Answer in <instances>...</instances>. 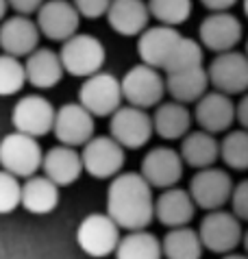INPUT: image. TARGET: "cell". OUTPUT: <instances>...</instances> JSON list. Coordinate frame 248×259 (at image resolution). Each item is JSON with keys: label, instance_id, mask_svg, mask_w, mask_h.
Returning a JSON list of instances; mask_svg holds the SVG:
<instances>
[{"label": "cell", "instance_id": "1", "mask_svg": "<svg viewBox=\"0 0 248 259\" xmlns=\"http://www.w3.org/2000/svg\"><path fill=\"white\" fill-rule=\"evenodd\" d=\"M152 188L140 172H118L107 188V215L124 231L146 229L155 220Z\"/></svg>", "mask_w": 248, "mask_h": 259}, {"label": "cell", "instance_id": "2", "mask_svg": "<svg viewBox=\"0 0 248 259\" xmlns=\"http://www.w3.org/2000/svg\"><path fill=\"white\" fill-rule=\"evenodd\" d=\"M57 55H59L65 74L78 78H85L94 74V72L103 70L107 59V50L103 41L90 33H78V31L61 41V48Z\"/></svg>", "mask_w": 248, "mask_h": 259}, {"label": "cell", "instance_id": "3", "mask_svg": "<svg viewBox=\"0 0 248 259\" xmlns=\"http://www.w3.org/2000/svg\"><path fill=\"white\" fill-rule=\"evenodd\" d=\"M44 150L37 138L26 133L13 131L0 140V165L9 175L18 179H26L39 172Z\"/></svg>", "mask_w": 248, "mask_h": 259}, {"label": "cell", "instance_id": "4", "mask_svg": "<svg viewBox=\"0 0 248 259\" xmlns=\"http://www.w3.org/2000/svg\"><path fill=\"white\" fill-rule=\"evenodd\" d=\"M120 90H122V100H127V105L140 107V109H150L157 103H161L166 96L163 74L161 70L152 66L137 63L120 78Z\"/></svg>", "mask_w": 248, "mask_h": 259}, {"label": "cell", "instance_id": "5", "mask_svg": "<svg viewBox=\"0 0 248 259\" xmlns=\"http://www.w3.org/2000/svg\"><path fill=\"white\" fill-rule=\"evenodd\" d=\"M78 103L94 118H109L122 105L120 78L103 70L85 76L81 90H78Z\"/></svg>", "mask_w": 248, "mask_h": 259}, {"label": "cell", "instance_id": "6", "mask_svg": "<svg viewBox=\"0 0 248 259\" xmlns=\"http://www.w3.org/2000/svg\"><path fill=\"white\" fill-rule=\"evenodd\" d=\"M196 233H198L200 244L205 250L224 255L239 246L244 231H242V220L235 218L231 211L214 209V211H207V215L200 220Z\"/></svg>", "mask_w": 248, "mask_h": 259}, {"label": "cell", "instance_id": "7", "mask_svg": "<svg viewBox=\"0 0 248 259\" xmlns=\"http://www.w3.org/2000/svg\"><path fill=\"white\" fill-rule=\"evenodd\" d=\"M109 135L124 150H137L152 138V120L146 109L133 105H120L109 116Z\"/></svg>", "mask_w": 248, "mask_h": 259}, {"label": "cell", "instance_id": "8", "mask_svg": "<svg viewBox=\"0 0 248 259\" xmlns=\"http://www.w3.org/2000/svg\"><path fill=\"white\" fill-rule=\"evenodd\" d=\"M122 229L107 213H87L76 227V244L85 255L103 259L113 255Z\"/></svg>", "mask_w": 248, "mask_h": 259}, {"label": "cell", "instance_id": "9", "mask_svg": "<svg viewBox=\"0 0 248 259\" xmlns=\"http://www.w3.org/2000/svg\"><path fill=\"white\" fill-rule=\"evenodd\" d=\"M205 70L209 85L216 92L235 96V94H244L248 88V59L244 57V53H239L235 48L216 53V57Z\"/></svg>", "mask_w": 248, "mask_h": 259}, {"label": "cell", "instance_id": "10", "mask_svg": "<svg viewBox=\"0 0 248 259\" xmlns=\"http://www.w3.org/2000/svg\"><path fill=\"white\" fill-rule=\"evenodd\" d=\"M233 188V179L224 168L207 165V168L196 170V175L189 181V196L194 205L202 211L222 209L229 203V194Z\"/></svg>", "mask_w": 248, "mask_h": 259}, {"label": "cell", "instance_id": "11", "mask_svg": "<svg viewBox=\"0 0 248 259\" xmlns=\"http://www.w3.org/2000/svg\"><path fill=\"white\" fill-rule=\"evenodd\" d=\"M83 172L94 179H111L122 172L124 148L111 135H92L81 148Z\"/></svg>", "mask_w": 248, "mask_h": 259}, {"label": "cell", "instance_id": "12", "mask_svg": "<svg viewBox=\"0 0 248 259\" xmlns=\"http://www.w3.org/2000/svg\"><path fill=\"white\" fill-rule=\"evenodd\" d=\"M94 131H96L94 116L81 103H65L59 109H55L50 133H55L57 142L63 146H83L94 135Z\"/></svg>", "mask_w": 248, "mask_h": 259}, {"label": "cell", "instance_id": "13", "mask_svg": "<svg viewBox=\"0 0 248 259\" xmlns=\"http://www.w3.org/2000/svg\"><path fill=\"white\" fill-rule=\"evenodd\" d=\"M55 107L48 98L39 94L22 96L11 109V124L13 131L26 133L31 138H44L53 128Z\"/></svg>", "mask_w": 248, "mask_h": 259}, {"label": "cell", "instance_id": "14", "mask_svg": "<svg viewBox=\"0 0 248 259\" xmlns=\"http://www.w3.org/2000/svg\"><path fill=\"white\" fill-rule=\"evenodd\" d=\"M35 24L50 41H63L74 35L81 24V16L70 0H44L39 9L35 11Z\"/></svg>", "mask_w": 248, "mask_h": 259}, {"label": "cell", "instance_id": "15", "mask_svg": "<svg viewBox=\"0 0 248 259\" xmlns=\"http://www.w3.org/2000/svg\"><path fill=\"white\" fill-rule=\"evenodd\" d=\"M183 168H185V163L181 159L179 150H174L170 146H155L144 155L140 175L144 177V181L150 188L166 190L181 181Z\"/></svg>", "mask_w": 248, "mask_h": 259}, {"label": "cell", "instance_id": "16", "mask_svg": "<svg viewBox=\"0 0 248 259\" xmlns=\"http://www.w3.org/2000/svg\"><path fill=\"white\" fill-rule=\"evenodd\" d=\"M242 22L231 11H209L198 26V44L211 53H224L242 41Z\"/></svg>", "mask_w": 248, "mask_h": 259}, {"label": "cell", "instance_id": "17", "mask_svg": "<svg viewBox=\"0 0 248 259\" xmlns=\"http://www.w3.org/2000/svg\"><path fill=\"white\" fill-rule=\"evenodd\" d=\"M192 120H196V124L207 133H224L235 122V103L231 100V96L222 94V92L207 90L196 100Z\"/></svg>", "mask_w": 248, "mask_h": 259}, {"label": "cell", "instance_id": "18", "mask_svg": "<svg viewBox=\"0 0 248 259\" xmlns=\"http://www.w3.org/2000/svg\"><path fill=\"white\" fill-rule=\"evenodd\" d=\"M39 46V28L31 16L16 13L0 20V50L11 57H26Z\"/></svg>", "mask_w": 248, "mask_h": 259}, {"label": "cell", "instance_id": "19", "mask_svg": "<svg viewBox=\"0 0 248 259\" xmlns=\"http://www.w3.org/2000/svg\"><path fill=\"white\" fill-rule=\"evenodd\" d=\"M42 172L44 177L50 179L57 188H68V185L76 183L83 175V163L81 155L72 146H53L50 150L42 155Z\"/></svg>", "mask_w": 248, "mask_h": 259}, {"label": "cell", "instance_id": "20", "mask_svg": "<svg viewBox=\"0 0 248 259\" xmlns=\"http://www.w3.org/2000/svg\"><path fill=\"white\" fill-rule=\"evenodd\" d=\"M179 37L181 33L177 31V26H166V24L146 26L137 35V55H140L142 63L161 70Z\"/></svg>", "mask_w": 248, "mask_h": 259}, {"label": "cell", "instance_id": "21", "mask_svg": "<svg viewBox=\"0 0 248 259\" xmlns=\"http://www.w3.org/2000/svg\"><path fill=\"white\" fill-rule=\"evenodd\" d=\"M105 18L113 33L122 37H137L148 26L150 13L146 0H111L105 11Z\"/></svg>", "mask_w": 248, "mask_h": 259}, {"label": "cell", "instance_id": "22", "mask_svg": "<svg viewBox=\"0 0 248 259\" xmlns=\"http://www.w3.org/2000/svg\"><path fill=\"white\" fill-rule=\"evenodd\" d=\"M155 218L161 222L166 229L185 227L192 222L196 213V205L187 190H181L177 185L161 190V194L155 198Z\"/></svg>", "mask_w": 248, "mask_h": 259}, {"label": "cell", "instance_id": "23", "mask_svg": "<svg viewBox=\"0 0 248 259\" xmlns=\"http://www.w3.org/2000/svg\"><path fill=\"white\" fill-rule=\"evenodd\" d=\"M24 76L26 83L37 90H50L61 83L63 66L59 61V55L53 48H35L24 57Z\"/></svg>", "mask_w": 248, "mask_h": 259}, {"label": "cell", "instance_id": "24", "mask_svg": "<svg viewBox=\"0 0 248 259\" xmlns=\"http://www.w3.org/2000/svg\"><path fill=\"white\" fill-rule=\"evenodd\" d=\"M163 85H166V94H170L172 100L177 103H196L205 92L209 90V78L205 66H192L185 70H174L163 74Z\"/></svg>", "mask_w": 248, "mask_h": 259}, {"label": "cell", "instance_id": "25", "mask_svg": "<svg viewBox=\"0 0 248 259\" xmlns=\"http://www.w3.org/2000/svg\"><path fill=\"white\" fill-rule=\"evenodd\" d=\"M152 120V133H157L166 142L181 140L192 128V111L187 105L170 100V103H157Z\"/></svg>", "mask_w": 248, "mask_h": 259}, {"label": "cell", "instance_id": "26", "mask_svg": "<svg viewBox=\"0 0 248 259\" xmlns=\"http://www.w3.org/2000/svg\"><path fill=\"white\" fill-rule=\"evenodd\" d=\"M20 205L33 215H46L59 205V188L46 177H26L20 183Z\"/></svg>", "mask_w": 248, "mask_h": 259}, {"label": "cell", "instance_id": "27", "mask_svg": "<svg viewBox=\"0 0 248 259\" xmlns=\"http://www.w3.org/2000/svg\"><path fill=\"white\" fill-rule=\"evenodd\" d=\"M179 155L183 159L185 165L194 170L207 168L218 161V140L214 133H207L202 128L189 131L181 138V146H179Z\"/></svg>", "mask_w": 248, "mask_h": 259}, {"label": "cell", "instance_id": "28", "mask_svg": "<svg viewBox=\"0 0 248 259\" xmlns=\"http://www.w3.org/2000/svg\"><path fill=\"white\" fill-rule=\"evenodd\" d=\"M113 255L115 259H161V242L155 233L135 229L127 235H120Z\"/></svg>", "mask_w": 248, "mask_h": 259}, {"label": "cell", "instance_id": "29", "mask_svg": "<svg viewBox=\"0 0 248 259\" xmlns=\"http://www.w3.org/2000/svg\"><path fill=\"white\" fill-rule=\"evenodd\" d=\"M159 242H161V257L166 259H200L202 250H205L198 233L187 225L168 229L163 240Z\"/></svg>", "mask_w": 248, "mask_h": 259}, {"label": "cell", "instance_id": "30", "mask_svg": "<svg viewBox=\"0 0 248 259\" xmlns=\"http://www.w3.org/2000/svg\"><path fill=\"white\" fill-rule=\"evenodd\" d=\"M227 135L222 142H218V159H222L224 165L231 170L242 172L248 168V133L246 128L235 131H224Z\"/></svg>", "mask_w": 248, "mask_h": 259}, {"label": "cell", "instance_id": "31", "mask_svg": "<svg viewBox=\"0 0 248 259\" xmlns=\"http://www.w3.org/2000/svg\"><path fill=\"white\" fill-rule=\"evenodd\" d=\"M150 18L166 26H181L192 16V0H146Z\"/></svg>", "mask_w": 248, "mask_h": 259}, {"label": "cell", "instance_id": "32", "mask_svg": "<svg viewBox=\"0 0 248 259\" xmlns=\"http://www.w3.org/2000/svg\"><path fill=\"white\" fill-rule=\"evenodd\" d=\"M202 63V46L192 37H183L181 35L179 41L174 44L172 53L168 55L161 72H174V70H185L192 66H200Z\"/></svg>", "mask_w": 248, "mask_h": 259}, {"label": "cell", "instance_id": "33", "mask_svg": "<svg viewBox=\"0 0 248 259\" xmlns=\"http://www.w3.org/2000/svg\"><path fill=\"white\" fill-rule=\"evenodd\" d=\"M24 85H26V76L22 61L18 57L3 53L0 55V96L20 94Z\"/></svg>", "mask_w": 248, "mask_h": 259}, {"label": "cell", "instance_id": "34", "mask_svg": "<svg viewBox=\"0 0 248 259\" xmlns=\"http://www.w3.org/2000/svg\"><path fill=\"white\" fill-rule=\"evenodd\" d=\"M20 207V179L0 170V215L11 213Z\"/></svg>", "mask_w": 248, "mask_h": 259}, {"label": "cell", "instance_id": "35", "mask_svg": "<svg viewBox=\"0 0 248 259\" xmlns=\"http://www.w3.org/2000/svg\"><path fill=\"white\" fill-rule=\"evenodd\" d=\"M229 200H231V213L242 222L248 220V181H239L237 185H233Z\"/></svg>", "mask_w": 248, "mask_h": 259}, {"label": "cell", "instance_id": "36", "mask_svg": "<svg viewBox=\"0 0 248 259\" xmlns=\"http://www.w3.org/2000/svg\"><path fill=\"white\" fill-rule=\"evenodd\" d=\"M74 5V9L78 11L81 18H87V20H98L105 16L107 7L111 0H70Z\"/></svg>", "mask_w": 248, "mask_h": 259}, {"label": "cell", "instance_id": "37", "mask_svg": "<svg viewBox=\"0 0 248 259\" xmlns=\"http://www.w3.org/2000/svg\"><path fill=\"white\" fill-rule=\"evenodd\" d=\"M42 3L44 0H7V7L16 13H22V16H33Z\"/></svg>", "mask_w": 248, "mask_h": 259}, {"label": "cell", "instance_id": "38", "mask_svg": "<svg viewBox=\"0 0 248 259\" xmlns=\"http://www.w3.org/2000/svg\"><path fill=\"white\" fill-rule=\"evenodd\" d=\"M200 5L207 11H231L237 5V0H200Z\"/></svg>", "mask_w": 248, "mask_h": 259}, {"label": "cell", "instance_id": "39", "mask_svg": "<svg viewBox=\"0 0 248 259\" xmlns=\"http://www.w3.org/2000/svg\"><path fill=\"white\" fill-rule=\"evenodd\" d=\"M235 122L242 128L248 126V98L246 96L239 98V103L235 105Z\"/></svg>", "mask_w": 248, "mask_h": 259}, {"label": "cell", "instance_id": "40", "mask_svg": "<svg viewBox=\"0 0 248 259\" xmlns=\"http://www.w3.org/2000/svg\"><path fill=\"white\" fill-rule=\"evenodd\" d=\"M222 259H246V255H242V253H233V250H231V253H224Z\"/></svg>", "mask_w": 248, "mask_h": 259}, {"label": "cell", "instance_id": "41", "mask_svg": "<svg viewBox=\"0 0 248 259\" xmlns=\"http://www.w3.org/2000/svg\"><path fill=\"white\" fill-rule=\"evenodd\" d=\"M7 9H9V7H7V0H0V20L7 16Z\"/></svg>", "mask_w": 248, "mask_h": 259}]
</instances>
